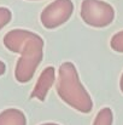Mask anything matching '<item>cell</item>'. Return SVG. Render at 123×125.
<instances>
[{"mask_svg": "<svg viewBox=\"0 0 123 125\" xmlns=\"http://www.w3.org/2000/svg\"><path fill=\"white\" fill-rule=\"evenodd\" d=\"M41 125H59V124H57V123H43Z\"/></svg>", "mask_w": 123, "mask_h": 125, "instance_id": "cell-13", "label": "cell"}, {"mask_svg": "<svg viewBox=\"0 0 123 125\" xmlns=\"http://www.w3.org/2000/svg\"><path fill=\"white\" fill-rule=\"evenodd\" d=\"M73 12L74 2L71 0H54L42 10L40 21L46 29H54L64 24Z\"/></svg>", "mask_w": 123, "mask_h": 125, "instance_id": "cell-4", "label": "cell"}, {"mask_svg": "<svg viewBox=\"0 0 123 125\" xmlns=\"http://www.w3.org/2000/svg\"><path fill=\"white\" fill-rule=\"evenodd\" d=\"M32 1H36V0H32Z\"/></svg>", "mask_w": 123, "mask_h": 125, "instance_id": "cell-14", "label": "cell"}, {"mask_svg": "<svg viewBox=\"0 0 123 125\" xmlns=\"http://www.w3.org/2000/svg\"><path fill=\"white\" fill-rule=\"evenodd\" d=\"M35 34L36 33L27 29H12L5 34L2 42L8 51L15 53H21L25 44L32 38H34Z\"/></svg>", "mask_w": 123, "mask_h": 125, "instance_id": "cell-5", "label": "cell"}, {"mask_svg": "<svg viewBox=\"0 0 123 125\" xmlns=\"http://www.w3.org/2000/svg\"><path fill=\"white\" fill-rule=\"evenodd\" d=\"M110 46L114 51L123 53V31H120L112 35L110 40Z\"/></svg>", "mask_w": 123, "mask_h": 125, "instance_id": "cell-9", "label": "cell"}, {"mask_svg": "<svg viewBox=\"0 0 123 125\" xmlns=\"http://www.w3.org/2000/svg\"><path fill=\"white\" fill-rule=\"evenodd\" d=\"M0 125H27V117L21 109L7 108L0 113Z\"/></svg>", "mask_w": 123, "mask_h": 125, "instance_id": "cell-7", "label": "cell"}, {"mask_svg": "<svg viewBox=\"0 0 123 125\" xmlns=\"http://www.w3.org/2000/svg\"><path fill=\"white\" fill-rule=\"evenodd\" d=\"M112 123H114V113L111 108L104 107L98 112L93 125H112Z\"/></svg>", "mask_w": 123, "mask_h": 125, "instance_id": "cell-8", "label": "cell"}, {"mask_svg": "<svg viewBox=\"0 0 123 125\" xmlns=\"http://www.w3.org/2000/svg\"><path fill=\"white\" fill-rule=\"evenodd\" d=\"M54 80H56V69H54V67H52V66L46 67L41 72L40 77H39L38 82L35 84L32 94H30V97L36 98L39 101H45L46 97H47L48 91L51 90L52 85L54 84Z\"/></svg>", "mask_w": 123, "mask_h": 125, "instance_id": "cell-6", "label": "cell"}, {"mask_svg": "<svg viewBox=\"0 0 123 125\" xmlns=\"http://www.w3.org/2000/svg\"><path fill=\"white\" fill-rule=\"evenodd\" d=\"M43 39L38 34L25 44L15 68V78L18 83L25 84L33 79L43 57Z\"/></svg>", "mask_w": 123, "mask_h": 125, "instance_id": "cell-2", "label": "cell"}, {"mask_svg": "<svg viewBox=\"0 0 123 125\" xmlns=\"http://www.w3.org/2000/svg\"><path fill=\"white\" fill-rule=\"evenodd\" d=\"M80 15L86 24L94 28L107 27L115 20L114 7L103 0H83Z\"/></svg>", "mask_w": 123, "mask_h": 125, "instance_id": "cell-3", "label": "cell"}, {"mask_svg": "<svg viewBox=\"0 0 123 125\" xmlns=\"http://www.w3.org/2000/svg\"><path fill=\"white\" fill-rule=\"evenodd\" d=\"M120 89H121V91H122V94H123V73H122V75H121V80H120Z\"/></svg>", "mask_w": 123, "mask_h": 125, "instance_id": "cell-12", "label": "cell"}, {"mask_svg": "<svg viewBox=\"0 0 123 125\" xmlns=\"http://www.w3.org/2000/svg\"><path fill=\"white\" fill-rule=\"evenodd\" d=\"M57 94L71 108L89 113L93 109V101L86 87L80 80L77 69L73 62H64L58 69Z\"/></svg>", "mask_w": 123, "mask_h": 125, "instance_id": "cell-1", "label": "cell"}, {"mask_svg": "<svg viewBox=\"0 0 123 125\" xmlns=\"http://www.w3.org/2000/svg\"><path fill=\"white\" fill-rule=\"evenodd\" d=\"M11 18H12L11 10L7 9V7H5V6H0V31L5 26H7L10 23Z\"/></svg>", "mask_w": 123, "mask_h": 125, "instance_id": "cell-10", "label": "cell"}, {"mask_svg": "<svg viewBox=\"0 0 123 125\" xmlns=\"http://www.w3.org/2000/svg\"><path fill=\"white\" fill-rule=\"evenodd\" d=\"M5 72H6V64H5L2 61H0V77L4 75Z\"/></svg>", "mask_w": 123, "mask_h": 125, "instance_id": "cell-11", "label": "cell"}]
</instances>
